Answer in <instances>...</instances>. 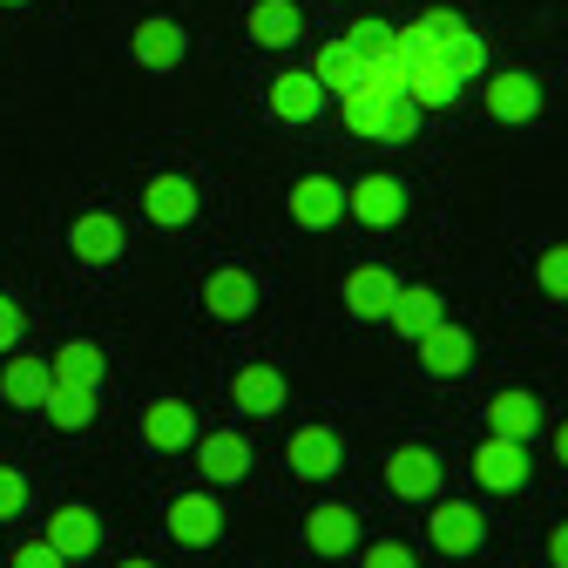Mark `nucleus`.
Returning a JSON list of instances; mask_svg holds the SVG:
<instances>
[{
  "label": "nucleus",
  "instance_id": "1",
  "mask_svg": "<svg viewBox=\"0 0 568 568\" xmlns=\"http://www.w3.org/2000/svg\"><path fill=\"white\" fill-rule=\"evenodd\" d=\"M413 48V41H406ZM460 95V75H454V61H447V48H413L406 54V102L413 109H447Z\"/></svg>",
  "mask_w": 568,
  "mask_h": 568
},
{
  "label": "nucleus",
  "instance_id": "2",
  "mask_svg": "<svg viewBox=\"0 0 568 568\" xmlns=\"http://www.w3.org/2000/svg\"><path fill=\"white\" fill-rule=\"evenodd\" d=\"M345 217H359V224H399L406 217V190L393 183V176H359L345 190Z\"/></svg>",
  "mask_w": 568,
  "mask_h": 568
},
{
  "label": "nucleus",
  "instance_id": "3",
  "mask_svg": "<svg viewBox=\"0 0 568 568\" xmlns=\"http://www.w3.org/2000/svg\"><path fill=\"white\" fill-rule=\"evenodd\" d=\"M318 109H325V89H318L312 68H284V75L271 82V115L277 122H312Z\"/></svg>",
  "mask_w": 568,
  "mask_h": 568
},
{
  "label": "nucleus",
  "instance_id": "4",
  "mask_svg": "<svg viewBox=\"0 0 568 568\" xmlns=\"http://www.w3.org/2000/svg\"><path fill=\"white\" fill-rule=\"evenodd\" d=\"M142 440H150L156 454H176L196 440V413L183 399H156V406H142Z\"/></svg>",
  "mask_w": 568,
  "mask_h": 568
},
{
  "label": "nucleus",
  "instance_id": "5",
  "mask_svg": "<svg viewBox=\"0 0 568 568\" xmlns=\"http://www.w3.org/2000/svg\"><path fill=\"white\" fill-rule=\"evenodd\" d=\"M474 480H480V487H501V494L521 487V480H528V454H521V440L494 434V440L474 454Z\"/></svg>",
  "mask_w": 568,
  "mask_h": 568
},
{
  "label": "nucleus",
  "instance_id": "6",
  "mask_svg": "<svg viewBox=\"0 0 568 568\" xmlns=\"http://www.w3.org/2000/svg\"><path fill=\"white\" fill-rule=\"evenodd\" d=\"M142 217H150V224H190L196 217V183L190 176H156L150 190H142Z\"/></svg>",
  "mask_w": 568,
  "mask_h": 568
},
{
  "label": "nucleus",
  "instance_id": "7",
  "mask_svg": "<svg viewBox=\"0 0 568 568\" xmlns=\"http://www.w3.org/2000/svg\"><path fill=\"white\" fill-rule=\"evenodd\" d=\"M419 359H426V373H440V379H454V373H467V359H474V345H467V332L460 325H434V332H419Z\"/></svg>",
  "mask_w": 568,
  "mask_h": 568
},
{
  "label": "nucleus",
  "instance_id": "8",
  "mask_svg": "<svg viewBox=\"0 0 568 568\" xmlns=\"http://www.w3.org/2000/svg\"><path fill=\"white\" fill-rule=\"evenodd\" d=\"M292 217H298L305 231L338 224V217H345V190H338V183H325V176H305V183L292 190Z\"/></svg>",
  "mask_w": 568,
  "mask_h": 568
},
{
  "label": "nucleus",
  "instance_id": "9",
  "mask_svg": "<svg viewBox=\"0 0 568 568\" xmlns=\"http://www.w3.org/2000/svg\"><path fill=\"white\" fill-rule=\"evenodd\" d=\"M426 535H434L440 555H474V548H480V515H474L467 501H447V508H434Z\"/></svg>",
  "mask_w": 568,
  "mask_h": 568
},
{
  "label": "nucleus",
  "instance_id": "10",
  "mask_svg": "<svg viewBox=\"0 0 568 568\" xmlns=\"http://www.w3.org/2000/svg\"><path fill=\"white\" fill-rule=\"evenodd\" d=\"M386 487H393V494H406V501H426V494L440 487V467H434V454L399 447V454L386 460Z\"/></svg>",
  "mask_w": 568,
  "mask_h": 568
},
{
  "label": "nucleus",
  "instance_id": "11",
  "mask_svg": "<svg viewBox=\"0 0 568 568\" xmlns=\"http://www.w3.org/2000/svg\"><path fill=\"white\" fill-rule=\"evenodd\" d=\"M393 292H399V284H393V271H386V264H359V271L345 277V305L359 312V318H386Z\"/></svg>",
  "mask_w": 568,
  "mask_h": 568
},
{
  "label": "nucleus",
  "instance_id": "12",
  "mask_svg": "<svg viewBox=\"0 0 568 568\" xmlns=\"http://www.w3.org/2000/svg\"><path fill=\"white\" fill-rule=\"evenodd\" d=\"M61 561H75V555H89L95 541H102V528H95V515L89 508H54V521H48V535H41Z\"/></svg>",
  "mask_w": 568,
  "mask_h": 568
},
{
  "label": "nucleus",
  "instance_id": "13",
  "mask_svg": "<svg viewBox=\"0 0 568 568\" xmlns=\"http://www.w3.org/2000/svg\"><path fill=\"white\" fill-rule=\"evenodd\" d=\"M386 318H393L406 338L434 332V325H440V292H426V284H399V292H393V305H386Z\"/></svg>",
  "mask_w": 568,
  "mask_h": 568
},
{
  "label": "nucleus",
  "instance_id": "14",
  "mask_svg": "<svg viewBox=\"0 0 568 568\" xmlns=\"http://www.w3.org/2000/svg\"><path fill=\"white\" fill-rule=\"evenodd\" d=\"M244 28H251V41H264V48H292V41L305 34V21H298L292 0H257Z\"/></svg>",
  "mask_w": 568,
  "mask_h": 568
},
{
  "label": "nucleus",
  "instance_id": "15",
  "mask_svg": "<svg viewBox=\"0 0 568 568\" xmlns=\"http://www.w3.org/2000/svg\"><path fill=\"white\" fill-rule=\"evenodd\" d=\"M217 501H210V494H183V501L170 508V535L176 541H190V548H203V541H217Z\"/></svg>",
  "mask_w": 568,
  "mask_h": 568
},
{
  "label": "nucleus",
  "instance_id": "16",
  "mask_svg": "<svg viewBox=\"0 0 568 568\" xmlns=\"http://www.w3.org/2000/svg\"><path fill=\"white\" fill-rule=\"evenodd\" d=\"M183 48H190V41H183V28H176V21H163V14L135 28V61H142V68H176V61H183Z\"/></svg>",
  "mask_w": 568,
  "mask_h": 568
},
{
  "label": "nucleus",
  "instance_id": "17",
  "mask_svg": "<svg viewBox=\"0 0 568 568\" xmlns=\"http://www.w3.org/2000/svg\"><path fill=\"white\" fill-rule=\"evenodd\" d=\"M487 109L501 115V122H528V115L541 109V89L515 68V75H494V82H487Z\"/></svg>",
  "mask_w": 568,
  "mask_h": 568
},
{
  "label": "nucleus",
  "instance_id": "18",
  "mask_svg": "<svg viewBox=\"0 0 568 568\" xmlns=\"http://www.w3.org/2000/svg\"><path fill=\"white\" fill-rule=\"evenodd\" d=\"M68 244H75L82 264H109V257L122 251V224L109 217V210H95V217H82L75 231H68Z\"/></svg>",
  "mask_w": 568,
  "mask_h": 568
},
{
  "label": "nucleus",
  "instance_id": "19",
  "mask_svg": "<svg viewBox=\"0 0 568 568\" xmlns=\"http://www.w3.org/2000/svg\"><path fill=\"white\" fill-rule=\"evenodd\" d=\"M203 305L217 312V318H244L251 305H257V284H251V271H217L203 284Z\"/></svg>",
  "mask_w": 568,
  "mask_h": 568
},
{
  "label": "nucleus",
  "instance_id": "20",
  "mask_svg": "<svg viewBox=\"0 0 568 568\" xmlns=\"http://www.w3.org/2000/svg\"><path fill=\"white\" fill-rule=\"evenodd\" d=\"M48 373H54V386H89V393H95V386H102V345H89V338L61 345Z\"/></svg>",
  "mask_w": 568,
  "mask_h": 568
},
{
  "label": "nucleus",
  "instance_id": "21",
  "mask_svg": "<svg viewBox=\"0 0 568 568\" xmlns=\"http://www.w3.org/2000/svg\"><path fill=\"white\" fill-rule=\"evenodd\" d=\"M48 386H54V373L41 359H8V373H0V393H8L14 406H28V413H41Z\"/></svg>",
  "mask_w": 568,
  "mask_h": 568
},
{
  "label": "nucleus",
  "instance_id": "22",
  "mask_svg": "<svg viewBox=\"0 0 568 568\" xmlns=\"http://www.w3.org/2000/svg\"><path fill=\"white\" fill-rule=\"evenodd\" d=\"M292 467H298L305 480L338 474V440L325 434V426H305V434H292Z\"/></svg>",
  "mask_w": 568,
  "mask_h": 568
},
{
  "label": "nucleus",
  "instance_id": "23",
  "mask_svg": "<svg viewBox=\"0 0 568 568\" xmlns=\"http://www.w3.org/2000/svg\"><path fill=\"white\" fill-rule=\"evenodd\" d=\"M305 541H312L318 555H345L352 541H359V521H352L345 508H312V515H305Z\"/></svg>",
  "mask_w": 568,
  "mask_h": 568
},
{
  "label": "nucleus",
  "instance_id": "24",
  "mask_svg": "<svg viewBox=\"0 0 568 568\" xmlns=\"http://www.w3.org/2000/svg\"><path fill=\"white\" fill-rule=\"evenodd\" d=\"M196 467H203L210 480H237V474L251 467V447H244V434H210V440L196 447Z\"/></svg>",
  "mask_w": 568,
  "mask_h": 568
},
{
  "label": "nucleus",
  "instance_id": "25",
  "mask_svg": "<svg viewBox=\"0 0 568 568\" xmlns=\"http://www.w3.org/2000/svg\"><path fill=\"white\" fill-rule=\"evenodd\" d=\"M231 399H237L244 413H277V406H284V379H277L271 366H244V373L231 379Z\"/></svg>",
  "mask_w": 568,
  "mask_h": 568
},
{
  "label": "nucleus",
  "instance_id": "26",
  "mask_svg": "<svg viewBox=\"0 0 568 568\" xmlns=\"http://www.w3.org/2000/svg\"><path fill=\"white\" fill-rule=\"evenodd\" d=\"M386 109H393V102H379V95H366V89H338V115H345V129L359 135V142H379Z\"/></svg>",
  "mask_w": 568,
  "mask_h": 568
},
{
  "label": "nucleus",
  "instance_id": "27",
  "mask_svg": "<svg viewBox=\"0 0 568 568\" xmlns=\"http://www.w3.org/2000/svg\"><path fill=\"white\" fill-rule=\"evenodd\" d=\"M312 75H318V89H332V95H338V89H352V82H359V48H352L345 34H338V41H325V48H318V61H312Z\"/></svg>",
  "mask_w": 568,
  "mask_h": 568
},
{
  "label": "nucleus",
  "instance_id": "28",
  "mask_svg": "<svg viewBox=\"0 0 568 568\" xmlns=\"http://www.w3.org/2000/svg\"><path fill=\"white\" fill-rule=\"evenodd\" d=\"M41 413H48L54 426H68V434H82V426L95 419V393H89V386H48Z\"/></svg>",
  "mask_w": 568,
  "mask_h": 568
},
{
  "label": "nucleus",
  "instance_id": "29",
  "mask_svg": "<svg viewBox=\"0 0 568 568\" xmlns=\"http://www.w3.org/2000/svg\"><path fill=\"white\" fill-rule=\"evenodd\" d=\"M487 413H494V434H508V440H528L535 434V399L528 393H501Z\"/></svg>",
  "mask_w": 568,
  "mask_h": 568
},
{
  "label": "nucleus",
  "instance_id": "30",
  "mask_svg": "<svg viewBox=\"0 0 568 568\" xmlns=\"http://www.w3.org/2000/svg\"><path fill=\"white\" fill-rule=\"evenodd\" d=\"M460 28H467L460 14H447V8H434V14H419V21L406 28V41H413V48H447V41H454Z\"/></svg>",
  "mask_w": 568,
  "mask_h": 568
},
{
  "label": "nucleus",
  "instance_id": "31",
  "mask_svg": "<svg viewBox=\"0 0 568 568\" xmlns=\"http://www.w3.org/2000/svg\"><path fill=\"white\" fill-rule=\"evenodd\" d=\"M447 61H454V75H460V82H474V75H480V68H487V41L460 28V34L447 41Z\"/></svg>",
  "mask_w": 568,
  "mask_h": 568
},
{
  "label": "nucleus",
  "instance_id": "32",
  "mask_svg": "<svg viewBox=\"0 0 568 568\" xmlns=\"http://www.w3.org/2000/svg\"><path fill=\"white\" fill-rule=\"evenodd\" d=\"M535 277H541V292H548V298H568V244H548Z\"/></svg>",
  "mask_w": 568,
  "mask_h": 568
},
{
  "label": "nucleus",
  "instance_id": "33",
  "mask_svg": "<svg viewBox=\"0 0 568 568\" xmlns=\"http://www.w3.org/2000/svg\"><path fill=\"white\" fill-rule=\"evenodd\" d=\"M413 129H419V109L399 95V102L386 109V129H379V142H413Z\"/></svg>",
  "mask_w": 568,
  "mask_h": 568
},
{
  "label": "nucleus",
  "instance_id": "34",
  "mask_svg": "<svg viewBox=\"0 0 568 568\" xmlns=\"http://www.w3.org/2000/svg\"><path fill=\"white\" fill-rule=\"evenodd\" d=\"M345 41L359 48V61H366V54H379V48L393 41V28H386V21H352V28H345Z\"/></svg>",
  "mask_w": 568,
  "mask_h": 568
},
{
  "label": "nucleus",
  "instance_id": "35",
  "mask_svg": "<svg viewBox=\"0 0 568 568\" xmlns=\"http://www.w3.org/2000/svg\"><path fill=\"white\" fill-rule=\"evenodd\" d=\"M21 508H28V480H21L14 467H0V521L21 515Z\"/></svg>",
  "mask_w": 568,
  "mask_h": 568
},
{
  "label": "nucleus",
  "instance_id": "36",
  "mask_svg": "<svg viewBox=\"0 0 568 568\" xmlns=\"http://www.w3.org/2000/svg\"><path fill=\"white\" fill-rule=\"evenodd\" d=\"M359 568H413V548H399V541H373Z\"/></svg>",
  "mask_w": 568,
  "mask_h": 568
},
{
  "label": "nucleus",
  "instance_id": "37",
  "mask_svg": "<svg viewBox=\"0 0 568 568\" xmlns=\"http://www.w3.org/2000/svg\"><path fill=\"white\" fill-rule=\"evenodd\" d=\"M14 568H61V555L48 541H28V548H14Z\"/></svg>",
  "mask_w": 568,
  "mask_h": 568
},
{
  "label": "nucleus",
  "instance_id": "38",
  "mask_svg": "<svg viewBox=\"0 0 568 568\" xmlns=\"http://www.w3.org/2000/svg\"><path fill=\"white\" fill-rule=\"evenodd\" d=\"M14 338H21V305L0 298V352H14Z\"/></svg>",
  "mask_w": 568,
  "mask_h": 568
},
{
  "label": "nucleus",
  "instance_id": "39",
  "mask_svg": "<svg viewBox=\"0 0 568 568\" xmlns=\"http://www.w3.org/2000/svg\"><path fill=\"white\" fill-rule=\"evenodd\" d=\"M548 555H555V568H568V521L555 528V541H548Z\"/></svg>",
  "mask_w": 568,
  "mask_h": 568
},
{
  "label": "nucleus",
  "instance_id": "40",
  "mask_svg": "<svg viewBox=\"0 0 568 568\" xmlns=\"http://www.w3.org/2000/svg\"><path fill=\"white\" fill-rule=\"evenodd\" d=\"M555 454H561V460H568V426H561V434H555Z\"/></svg>",
  "mask_w": 568,
  "mask_h": 568
},
{
  "label": "nucleus",
  "instance_id": "41",
  "mask_svg": "<svg viewBox=\"0 0 568 568\" xmlns=\"http://www.w3.org/2000/svg\"><path fill=\"white\" fill-rule=\"evenodd\" d=\"M122 568H156V561H122Z\"/></svg>",
  "mask_w": 568,
  "mask_h": 568
},
{
  "label": "nucleus",
  "instance_id": "42",
  "mask_svg": "<svg viewBox=\"0 0 568 568\" xmlns=\"http://www.w3.org/2000/svg\"><path fill=\"white\" fill-rule=\"evenodd\" d=\"M8 8H28V0H8Z\"/></svg>",
  "mask_w": 568,
  "mask_h": 568
}]
</instances>
